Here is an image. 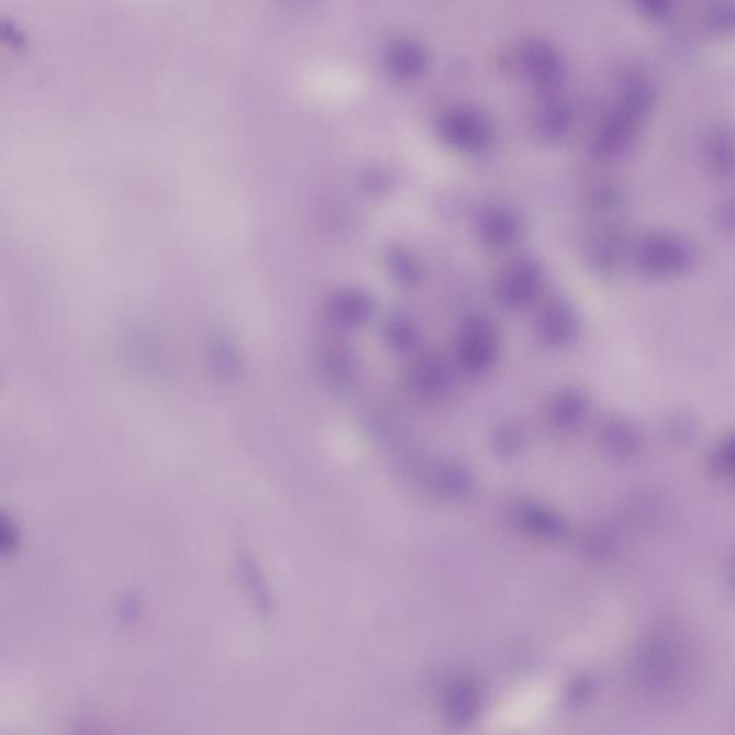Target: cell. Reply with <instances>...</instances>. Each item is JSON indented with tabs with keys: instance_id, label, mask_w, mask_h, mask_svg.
<instances>
[{
	"instance_id": "obj_1",
	"label": "cell",
	"mask_w": 735,
	"mask_h": 735,
	"mask_svg": "<svg viewBox=\"0 0 735 735\" xmlns=\"http://www.w3.org/2000/svg\"><path fill=\"white\" fill-rule=\"evenodd\" d=\"M695 246L673 232H650L632 242L630 261L641 275L654 279H673L687 275L697 265Z\"/></svg>"
},
{
	"instance_id": "obj_2",
	"label": "cell",
	"mask_w": 735,
	"mask_h": 735,
	"mask_svg": "<svg viewBox=\"0 0 735 735\" xmlns=\"http://www.w3.org/2000/svg\"><path fill=\"white\" fill-rule=\"evenodd\" d=\"M458 364L467 372L480 376L494 367L500 355V334L490 318H468L458 331L456 341Z\"/></svg>"
},
{
	"instance_id": "obj_3",
	"label": "cell",
	"mask_w": 735,
	"mask_h": 735,
	"mask_svg": "<svg viewBox=\"0 0 735 735\" xmlns=\"http://www.w3.org/2000/svg\"><path fill=\"white\" fill-rule=\"evenodd\" d=\"M435 129L448 147L460 153H485L493 143L489 120L472 108H449L438 116Z\"/></svg>"
},
{
	"instance_id": "obj_4",
	"label": "cell",
	"mask_w": 735,
	"mask_h": 735,
	"mask_svg": "<svg viewBox=\"0 0 735 735\" xmlns=\"http://www.w3.org/2000/svg\"><path fill=\"white\" fill-rule=\"evenodd\" d=\"M543 288V269L532 257H516L500 270L495 298L508 309H523L536 301Z\"/></svg>"
},
{
	"instance_id": "obj_5",
	"label": "cell",
	"mask_w": 735,
	"mask_h": 735,
	"mask_svg": "<svg viewBox=\"0 0 735 735\" xmlns=\"http://www.w3.org/2000/svg\"><path fill=\"white\" fill-rule=\"evenodd\" d=\"M407 382L416 396L435 400L448 394L454 374L447 359L437 353H423L411 360Z\"/></svg>"
},
{
	"instance_id": "obj_6",
	"label": "cell",
	"mask_w": 735,
	"mask_h": 735,
	"mask_svg": "<svg viewBox=\"0 0 735 735\" xmlns=\"http://www.w3.org/2000/svg\"><path fill=\"white\" fill-rule=\"evenodd\" d=\"M519 63L524 75L538 91H555L564 78V63L554 46L545 41H531L523 45Z\"/></svg>"
},
{
	"instance_id": "obj_7",
	"label": "cell",
	"mask_w": 735,
	"mask_h": 735,
	"mask_svg": "<svg viewBox=\"0 0 735 735\" xmlns=\"http://www.w3.org/2000/svg\"><path fill=\"white\" fill-rule=\"evenodd\" d=\"M579 318L575 308L561 298L550 299L538 312L536 335L538 341L550 348H564L576 338Z\"/></svg>"
},
{
	"instance_id": "obj_8",
	"label": "cell",
	"mask_w": 735,
	"mask_h": 735,
	"mask_svg": "<svg viewBox=\"0 0 735 735\" xmlns=\"http://www.w3.org/2000/svg\"><path fill=\"white\" fill-rule=\"evenodd\" d=\"M477 233L490 249L509 250L521 242L523 222L514 210L498 205L481 213L477 222Z\"/></svg>"
},
{
	"instance_id": "obj_9",
	"label": "cell",
	"mask_w": 735,
	"mask_h": 735,
	"mask_svg": "<svg viewBox=\"0 0 735 735\" xmlns=\"http://www.w3.org/2000/svg\"><path fill=\"white\" fill-rule=\"evenodd\" d=\"M632 241L620 229L608 227L589 242L587 256L593 270L611 275L630 260Z\"/></svg>"
},
{
	"instance_id": "obj_10",
	"label": "cell",
	"mask_w": 735,
	"mask_h": 735,
	"mask_svg": "<svg viewBox=\"0 0 735 735\" xmlns=\"http://www.w3.org/2000/svg\"><path fill=\"white\" fill-rule=\"evenodd\" d=\"M330 312L336 325L344 330H359L371 321L376 303L364 290L348 289L332 299Z\"/></svg>"
},
{
	"instance_id": "obj_11",
	"label": "cell",
	"mask_w": 735,
	"mask_h": 735,
	"mask_svg": "<svg viewBox=\"0 0 735 735\" xmlns=\"http://www.w3.org/2000/svg\"><path fill=\"white\" fill-rule=\"evenodd\" d=\"M388 71L401 81H415L427 69V55L420 45L411 41H397L386 55Z\"/></svg>"
},
{
	"instance_id": "obj_12",
	"label": "cell",
	"mask_w": 735,
	"mask_h": 735,
	"mask_svg": "<svg viewBox=\"0 0 735 735\" xmlns=\"http://www.w3.org/2000/svg\"><path fill=\"white\" fill-rule=\"evenodd\" d=\"M705 166L719 180L735 179V133L720 130L711 135L705 149Z\"/></svg>"
},
{
	"instance_id": "obj_13",
	"label": "cell",
	"mask_w": 735,
	"mask_h": 735,
	"mask_svg": "<svg viewBox=\"0 0 735 735\" xmlns=\"http://www.w3.org/2000/svg\"><path fill=\"white\" fill-rule=\"evenodd\" d=\"M588 407V396L576 388H569L559 392L552 402V420L560 428L576 427L587 415Z\"/></svg>"
},
{
	"instance_id": "obj_14",
	"label": "cell",
	"mask_w": 735,
	"mask_h": 735,
	"mask_svg": "<svg viewBox=\"0 0 735 735\" xmlns=\"http://www.w3.org/2000/svg\"><path fill=\"white\" fill-rule=\"evenodd\" d=\"M632 142V129L630 121L621 115H613L602 124L598 131L594 147L603 157L617 156L628 148Z\"/></svg>"
},
{
	"instance_id": "obj_15",
	"label": "cell",
	"mask_w": 735,
	"mask_h": 735,
	"mask_svg": "<svg viewBox=\"0 0 735 735\" xmlns=\"http://www.w3.org/2000/svg\"><path fill=\"white\" fill-rule=\"evenodd\" d=\"M386 266L398 287L415 288L424 278V269L420 260L413 253L402 247L388 252Z\"/></svg>"
},
{
	"instance_id": "obj_16",
	"label": "cell",
	"mask_w": 735,
	"mask_h": 735,
	"mask_svg": "<svg viewBox=\"0 0 735 735\" xmlns=\"http://www.w3.org/2000/svg\"><path fill=\"white\" fill-rule=\"evenodd\" d=\"M383 341L397 354H410L419 345V330L404 316H392L383 325Z\"/></svg>"
},
{
	"instance_id": "obj_17",
	"label": "cell",
	"mask_w": 735,
	"mask_h": 735,
	"mask_svg": "<svg viewBox=\"0 0 735 735\" xmlns=\"http://www.w3.org/2000/svg\"><path fill=\"white\" fill-rule=\"evenodd\" d=\"M325 365L326 372L336 382L349 383L358 376V359L344 345H335L327 349Z\"/></svg>"
},
{
	"instance_id": "obj_18",
	"label": "cell",
	"mask_w": 735,
	"mask_h": 735,
	"mask_svg": "<svg viewBox=\"0 0 735 735\" xmlns=\"http://www.w3.org/2000/svg\"><path fill=\"white\" fill-rule=\"evenodd\" d=\"M570 124H572V115H570L569 108L559 102L547 107L542 114V134L550 142L564 138L569 133Z\"/></svg>"
},
{
	"instance_id": "obj_19",
	"label": "cell",
	"mask_w": 735,
	"mask_h": 735,
	"mask_svg": "<svg viewBox=\"0 0 735 735\" xmlns=\"http://www.w3.org/2000/svg\"><path fill=\"white\" fill-rule=\"evenodd\" d=\"M605 438L612 447L631 452L638 443L634 428L622 420H612L606 424Z\"/></svg>"
},
{
	"instance_id": "obj_20",
	"label": "cell",
	"mask_w": 735,
	"mask_h": 735,
	"mask_svg": "<svg viewBox=\"0 0 735 735\" xmlns=\"http://www.w3.org/2000/svg\"><path fill=\"white\" fill-rule=\"evenodd\" d=\"M622 203V193L616 186L602 185L592 191L591 204L594 212H613Z\"/></svg>"
},
{
	"instance_id": "obj_21",
	"label": "cell",
	"mask_w": 735,
	"mask_h": 735,
	"mask_svg": "<svg viewBox=\"0 0 735 735\" xmlns=\"http://www.w3.org/2000/svg\"><path fill=\"white\" fill-rule=\"evenodd\" d=\"M715 226L721 232L735 234V193L720 201L714 212Z\"/></svg>"
},
{
	"instance_id": "obj_22",
	"label": "cell",
	"mask_w": 735,
	"mask_h": 735,
	"mask_svg": "<svg viewBox=\"0 0 735 735\" xmlns=\"http://www.w3.org/2000/svg\"><path fill=\"white\" fill-rule=\"evenodd\" d=\"M2 36L4 40L9 37V42H11L12 45H25V35H23L21 31H18L15 25H8V23H2Z\"/></svg>"
}]
</instances>
